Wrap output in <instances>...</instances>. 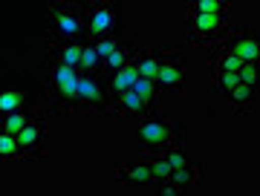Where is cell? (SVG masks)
<instances>
[{"label": "cell", "instance_id": "obj_1", "mask_svg": "<svg viewBox=\"0 0 260 196\" xmlns=\"http://www.w3.org/2000/svg\"><path fill=\"white\" fill-rule=\"evenodd\" d=\"M78 90H81V72L58 61L52 66V101L61 110H70L78 104Z\"/></svg>", "mask_w": 260, "mask_h": 196}, {"label": "cell", "instance_id": "obj_2", "mask_svg": "<svg viewBox=\"0 0 260 196\" xmlns=\"http://www.w3.org/2000/svg\"><path fill=\"white\" fill-rule=\"evenodd\" d=\"M139 139L145 147H153V150H162L168 147V141L174 139V127L159 119H148V122L139 124Z\"/></svg>", "mask_w": 260, "mask_h": 196}, {"label": "cell", "instance_id": "obj_3", "mask_svg": "<svg viewBox=\"0 0 260 196\" xmlns=\"http://www.w3.org/2000/svg\"><path fill=\"white\" fill-rule=\"evenodd\" d=\"M52 29H55L61 37H70V41H75V37L81 35V20H78V15L70 9H64L61 3H55L52 6Z\"/></svg>", "mask_w": 260, "mask_h": 196}, {"label": "cell", "instance_id": "obj_4", "mask_svg": "<svg viewBox=\"0 0 260 196\" xmlns=\"http://www.w3.org/2000/svg\"><path fill=\"white\" fill-rule=\"evenodd\" d=\"M113 26H116V12L110 6H95L93 15H90V32L102 41L113 32Z\"/></svg>", "mask_w": 260, "mask_h": 196}, {"label": "cell", "instance_id": "obj_5", "mask_svg": "<svg viewBox=\"0 0 260 196\" xmlns=\"http://www.w3.org/2000/svg\"><path fill=\"white\" fill-rule=\"evenodd\" d=\"M104 93L102 84L95 81L93 75H81V90H78V107H102Z\"/></svg>", "mask_w": 260, "mask_h": 196}, {"label": "cell", "instance_id": "obj_6", "mask_svg": "<svg viewBox=\"0 0 260 196\" xmlns=\"http://www.w3.org/2000/svg\"><path fill=\"white\" fill-rule=\"evenodd\" d=\"M223 26H225V12L223 15H200V12H194V18H191V32L200 37L217 35Z\"/></svg>", "mask_w": 260, "mask_h": 196}, {"label": "cell", "instance_id": "obj_7", "mask_svg": "<svg viewBox=\"0 0 260 196\" xmlns=\"http://www.w3.org/2000/svg\"><path fill=\"white\" fill-rule=\"evenodd\" d=\"M229 55L240 58L243 64H254V58H257V37H254V35H240L232 44Z\"/></svg>", "mask_w": 260, "mask_h": 196}, {"label": "cell", "instance_id": "obj_8", "mask_svg": "<svg viewBox=\"0 0 260 196\" xmlns=\"http://www.w3.org/2000/svg\"><path fill=\"white\" fill-rule=\"evenodd\" d=\"M136 78H139V69L130 64V66H121L119 72H113V81H110V90L116 95L127 93V90H133V84H136Z\"/></svg>", "mask_w": 260, "mask_h": 196}, {"label": "cell", "instance_id": "obj_9", "mask_svg": "<svg viewBox=\"0 0 260 196\" xmlns=\"http://www.w3.org/2000/svg\"><path fill=\"white\" fill-rule=\"evenodd\" d=\"M41 139H44V124H41V122H32V119H29V124L18 133L20 153H23V150H35L38 144H41Z\"/></svg>", "mask_w": 260, "mask_h": 196}, {"label": "cell", "instance_id": "obj_10", "mask_svg": "<svg viewBox=\"0 0 260 196\" xmlns=\"http://www.w3.org/2000/svg\"><path fill=\"white\" fill-rule=\"evenodd\" d=\"M182 78H185V69L179 64H162V69L156 75V84L159 87H179Z\"/></svg>", "mask_w": 260, "mask_h": 196}, {"label": "cell", "instance_id": "obj_11", "mask_svg": "<svg viewBox=\"0 0 260 196\" xmlns=\"http://www.w3.org/2000/svg\"><path fill=\"white\" fill-rule=\"evenodd\" d=\"M150 179H153V168H150V162L130 165V170L121 173V182H139V185H145V182H150Z\"/></svg>", "mask_w": 260, "mask_h": 196}, {"label": "cell", "instance_id": "obj_12", "mask_svg": "<svg viewBox=\"0 0 260 196\" xmlns=\"http://www.w3.org/2000/svg\"><path fill=\"white\" fill-rule=\"evenodd\" d=\"M136 69H139V78H148V81H156L159 69H162V61H159V55L153 52V55H145L136 64Z\"/></svg>", "mask_w": 260, "mask_h": 196}, {"label": "cell", "instance_id": "obj_13", "mask_svg": "<svg viewBox=\"0 0 260 196\" xmlns=\"http://www.w3.org/2000/svg\"><path fill=\"white\" fill-rule=\"evenodd\" d=\"M81 55H84V47L78 44V41L67 44V47H61V64L73 66V69H78V66H81Z\"/></svg>", "mask_w": 260, "mask_h": 196}, {"label": "cell", "instance_id": "obj_14", "mask_svg": "<svg viewBox=\"0 0 260 196\" xmlns=\"http://www.w3.org/2000/svg\"><path fill=\"white\" fill-rule=\"evenodd\" d=\"M23 98H26V95L20 93V90H3V95H0V110H3V115H9V112L20 110Z\"/></svg>", "mask_w": 260, "mask_h": 196}, {"label": "cell", "instance_id": "obj_15", "mask_svg": "<svg viewBox=\"0 0 260 196\" xmlns=\"http://www.w3.org/2000/svg\"><path fill=\"white\" fill-rule=\"evenodd\" d=\"M133 93H139V98L145 104H153L156 107V81H148V78H136L133 84Z\"/></svg>", "mask_w": 260, "mask_h": 196}, {"label": "cell", "instance_id": "obj_16", "mask_svg": "<svg viewBox=\"0 0 260 196\" xmlns=\"http://www.w3.org/2000/svg\"><path fill=\"white\" fill-rule=\"evenodd\" d=\"M119 107H121L124 112H142L145 107H148V104L139 98V93L127 90V93H121V95H119Z\"/></svg>", "mask_w": 260, "mask_h": 196}, {"label": "cell", "instance_id": "obj_17", "mask_svg": "<svg viewBox=\"0 0 260 196\" xmlns=\"http://www.w3.org/2000/svg\"><path fill=\"white\" fill-rule=\"evenodd\" d=\"M29 124V119L23 115L20 110H15V112H9V115H3V130L6 133H12V136H18L23 127Z\"/></svg>", "mask_w": 260, "mask_h": 196}, {"label": "cell", "instance_id": "obj_18", "mask_svg": "<svg viewBox=\"0 0 260 196\" xmlns=\"http://www.w3.org/2000/svg\"><path fill=\"white\" fill-rule=\"evenodd\" d=\"M18 153H20L18 136H12V133L3 130V136H0V156H3V159H12V156H18Z\"/></svg>", "mask_w": 260, "mask_h": 196}, {"label": "cell", "instance_id": "obj_19", "mask_svg": "<svg viewBox=\"0 0 260 196\" xmlns=\"http://www.w3.org/2000/svg\"><path fill=\"white\" fill-rule=\"evenodd\" d=\"M99 64H102V58L95 52V47H84V55H81V66L84 72H99Z\"/></svg>", "mask_w": 260, "mask_h": 196}, {"label": "cell", "instance_id": "obj_20", "mask_svg": "<svg viewBox=\"0 0 260 196\" xmlns=\"http://www.w3.org/2000/svg\"><path fill=\"white\" fill-rule=\"evenodd\" d=\"M171 179H174L177 187H188L197 176H194V168H191V165H182V168H177L174 173H171Z\"/></svg>", "mask_w": 260, "mask_h": 196}, {"label": "cell", "instance_id": "obj_21", "mask_svg": "<svg viewBox=\"0 0 260 196\" xmlns=\"http://www.w3.org/2000/svg\"><path fill=\"white\" fill-rule=\"evenodd\" d=\"M127 55H130L127 49H124V47H119V49H116V52H113L110 58H107V61H104V66H107L110 72H119L121 66H127V64H124V61H127Z\"/></svg>", "mask_w": 260, "mask_h": 196}, {"label": "cell", "instance_id": "obj_22", "mask_svg": "<svg viewBox=\"0 0 260 196\" xmlns=\"http://www.w3.org/2000/svg\"><path fill=\"white\" fill-rule=\"evenodd\" d=\"M194 12H200V15H223L225 3H220V0H200L194 6Z\"/></svg>", "mask_w": 260, "mask_h": 196}, {"label": "cell", "instance_id": "obj_23", "mask_svg": "<svg viewBox=\"0 0 260 196\" xmlns=\"http://www.w3.org/2000/svg\"><path fill=\"white\" fill-rule=\"evenodd\" d=\"M116 49H119V44H116L113 37H102V41L95 44V52H99V58H102V61H107Z\"/></svg>", "mask_w": 260, "mask_h": 196}, {"label": "cell", "instance_id": "obj_24", "mask_svg": "<svg viewBox=\"0 0 260 196\" xmlns=\"http://www.w3.org/2000/svg\"><path fill=\"white\" fill-rule=\"evenodd\" d=\"M237 75H240V84H246V87L257 84V69H254V64H243L237 69Z\"/></svg>", "mask_w": 260, "mask_h": 196}, {"label": "cell", "instance_id": "obj_25", "mask_svg": "<svg viewBox=\"0 0 260 196\" xmlns=\"http://www.w3.org/2000/svg\"><path fill=\"white\" fill-rule=\"evenodd\" d=\"M150 168H153V176H156V179H171V173H174V168L168 165V159L150 162Z\"/></svg>", "mask_w": 260, "mask_h": 196}, {"label": "cell", "instance_id": "obj_26", "mask_svg": "<svg viewBox=\"0 0 260 196\" xmlns=\"http://www.w3.org/2000/svg\"><path fill=\"white\" fill-rule=\"evenodd\" d=\"M220 87H225V90H234V87L240 84V75L237 72H229V69H220V81H217Z\"/></svg>", "mask_w": 260, "mask_h": 196}, {"label": "cell", "instance_id": "obj_27", "mask_svg": "<svg viewBox=\"0 0 260 196\" xmlns=\"http://www.w3.org/2000/svg\"><path fill=\"white\" fill-rule=\"evenodd\" d=\"M232 93H234V104H237V107H243V104H249V98H251V87L237 84Z\"/></svg>", "mask_w": 260, "mask_h": 196}, {"label": "cell", "instance_id": "obj_28", "mask_svg": "<svg viewBox=\"0 0 260 196\" xmlns=\"http://www.w3.org/2000/svg\"><path fill=\"white\" fill-rule=\"evenodd\" d=\"M168 165L177 170V168H182V165H188V162H185V156H182L179 150H171V153H168Z\"/></svg>", "mask_w": 260, "mask_h": 196}, {"label": "cell", "instance_id": "obj_29", "mask_svg": "<svg viewBox=\"0 0 260 196\" xmlns=\"http://www.w3.org/2000/svg\"><path fill=\"white\" fill-rule=\"evenodd\" d=\"M240 66H243L240 58H234V55H229V52H225V58H223V69H229V72H237Z\"/></svg>", "mask_w": 260, "mask_h": 196}, {"label": "cell", "instance_id": "obj_30", "mask_svg": "<svg viewBox=\"0 0 260 196\" xmlns=\"http://www.w3.org/2000/svg\"><path fill=\"white\" fill-rule=\"evenodd\" d=\"M162 193H165V196H174V193H179V190H177L174 185H165V187H162Z\"/></svg>", "mask_w": 260, "mask_h": 196}]
</instances>
